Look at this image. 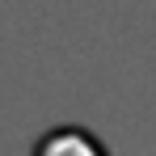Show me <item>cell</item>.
Instances as JSON below:
<instances>
[{
    "label": "cell",
    "mask_w": 156,
    "mask_h": 156,
    "mask_svg": "<svg viewBox=\"0 0 156 156\" xmlns=\"http://www.w3.org/2000/svg\"><path fill=\"white\" fill-rule=\"evenodd\" d=\"M34 156H110V152L84 127H51L34 144Z\"/></svg>",
    "instance_id": "obj_1"
}]
</instances>
